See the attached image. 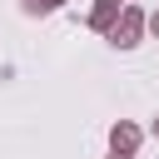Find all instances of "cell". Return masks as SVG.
<instances>
[{"mask_svg": "<svg viewBox=\"0 0 159 159\" xmlns=\"http://www.w3.org/2000/svg\"><path fill=\"white\" fill-rule=\"evenodd\" d=\"M109 159H134V154H124V149H109Z\"/></svg>", "mask_w": 159, "mask_h": 159, "instance_id": "6", "label": "cell"}, {"mask_svg": "<svg viewBox=\"0 0 159 159\" xmlns=\"http://www.w3.org/2000/svg\"><path fill=\"white\" fill-rule=\"evenodd\" d=\"M119 10H124V0H94L84 25H89V30H99V35H109V30H114V20H119Z\"/></svg>", "mask_w": 159, "mask_h": 159, "instance_id": "3", "label": "cell"}, {"mask_svg": "<svg viewBox=\"0 0 159 159\" xmlns=\"http://www.w3.org/2000/svg\"><path fill=\"white\" fill-rule=\"evenodd\" d=\"M65 10V0H20V15H55Z\"/></svg>", "mask_w": 159, "mask_h": 159, "instance_id": "4", "label": "cell"}, {"mask_svg": "<svg viewBox=\"0 0 159 159\" xmlns=\"http://www.w3.org/2000/svg\"><path fill=\"white\" fill-rule=\"evenodd\" d=\"M144 144V129L134 124V119H114L109 124V149H124V154H134Z\"/></svg>", "mask_w": 159, "mask_h": 159, "instance_id": "2", "label": "cell"}, {"mask_svg": "<svg viewBox=\"0 0 159 159\" xmlns=\"http://www.w3.org/2000/svg\"><path fill=\"white\" fill-rule=\"evenodd\" d=\"M149 35L159 40V10H149Z\"/></svg>", "mask_w": 159, "mask_h": 159, "instance_id": "5", "label": "cell"}, {"mask_svg": "<svg viewBox=\"0 0 159 159\" xmlns=\"http://www.w3.org/2000/svg\"><path fill=\"white\" fill-rule=\"evenodd\" d=\"M144 35H149V10L134 5V0H124L119 20H114V30H109V45H114V50H134Z\"/></svg>", "mask_w": 159, "mask_h": 159, "instance_id": "1", "label": "cell"}, {"mask_svg": "<svg viewBox=\"0 0 159 159\" xmlns=\"http://www.w3.org/2000/svg\"><path fill=\"white\" fill-rule=\"evenodd\" d=\"M149 134H154V139H159V114H154V124H149Z\"/></svg>", "mask_w": 159, "mask_h": 159, "instance_id": "7", "label": "cell"}]
</instances>
